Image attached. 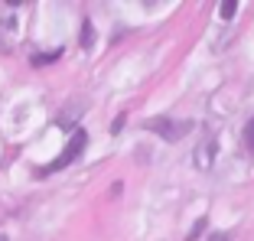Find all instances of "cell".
Wrapping results in <instances>:
<instances>
[{"label": "cell", "mask_w": 254, "mask_h": 241, "mask_svg": "<svg viewBox=\"0 0 254 241\" xmlns=\"http://www.w3.org/2000/svg\"><path fill=\"white\" fill-rule=\"evenodd\" d=\"M53 59H59V53H49V56H36V59H33V62H36V65H43V62H53Z\"/></svg>", "instance_id": "8"}, {"label": "cell", "mask_w": 254, "mask_h": 241, "mask_svg": "<svg viewBox=\"0 0 254 241\" xmlns=\"http://www.w3.org/2000/svg\"><path fill=\"white\" fill-rule=\"evenodd\" d=\"M0 241H3V238H0Z\"/></svg>", "instance_id": "10"}, {"label": "cell", "mask_w": 254, "mask_h": 241, "mask_svg": "<svg viewBox=\"0 0 254 241\" xmlns=\"http://www.w3.org/2000/svg\"><path fill=\"white\" fill-rule=\"evenodd\" d=\"M212 160H215V134H205L202 143L195 147V166L199 170H212Z\"/></svg>", "instance_id": "3"}, {"label": "cell", "mask_w": 254, "mask_h": 241, "mask_svg": "<svg viewBox=\"0 0 254 241\" xmlns=\"http://www.w3.org/2000/svg\"><path fill=\"white\" fill-rule=\"evenodd\" d=\"M85 143H88V134H85V130H75L72 140H68V147H65V150H62L49 166H43V173H56V170H65L72 160H78V153L85 150Z\"/></svg>", "instance_id": "2"}, {"label": "cell", "mask_w": 254, "mask_h": 241, "mask_svg": "<svg viewBox=\"0 0 254 241\" xmlns=\"http://www.w3.org/2000/svg\"><path fill=\"white\" fill-rule=\"evenodd\" d=\"M209 241H232V238H228V235H225V232H218V235H212Z\"/></svg>", "instance_id": "9"}, {"label": "cell", "mask_w": 254, "mask_h": 241, "mask_svg": "<svg viewBox=\"0 0 254 241\" xmlns=\"http://www.w3.org/2000/svg\"><path fill=\"white\" fill-rule=\"evenodd\" d=\"M245 140H248V143H251V147H254V118L248 120V127H245Z\"/></svg>", "instance_id": "7"}, {"label": "cell", "mask_w": 254, "mask_h": 241, "mask_svg": "<svg viewBox=\"0 0 254 241\" xmlns=\"http://www.w3.org/2000/svg\"><path fill=\"white\" fill-rule=\"evenodd\" d=\"M82 46H85V49H88V46H91V39H95V30H91V26H88V23H85V33H82Z\"/></svg>", "instance_id": "6"}, {"label": "cell", "mask_w": 254, "mask_h": 241, "mask_svg": "<svg viewBox=\"0 0 254 241\" xmlns=\"http://www.w3.org/2000/svg\"><path fill=\"white\" fill-rule=\"evenodd\" d=\"M202 232H205V219H199V222H195V225H192V232L186 235V241H195V238H199Z\"/></svg>", "instance_id": "5"}, {"label": "cell", "mask_w": 254, "mask_h": 241, "mask_svg": "<svg viewBox=\"0 0 254 241\" xmlns=\"http://www.w3.org/2000/svg\"><path fill=\"white\" fill-rule=\"evenodd\" d=\"M150 130H153V134H160L163 137L166 143H176V140H183V137L189 134V130H192V124H189V120H170V118H153L147 124Z\"/></svg>", "instance_id": "1"}, {"label": "cell", "mask_w": 254, "mask_h": 241, "mask_svg": "<svg viewBox=\"0 0 254 241\" xmlns=\"http://www.w3.org/2000/svg\"><path fill=\"white\" fill-rule=\"evenodd\" d=\"M235 10H238V3H235V0H228V3H222V7H218V16H222V20H232Z\"/></svg>", "instance_id": "4"}]
</instances>
